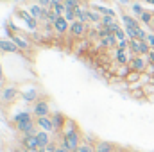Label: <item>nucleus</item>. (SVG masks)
Here are the masks:
<instances>
[{"label": "nucleus", "mask_w": 154, "mask_h": 152, "mask_svg": "<svg viewBox=\"0 0 154 152\" xmlns=\"http://www.w3.org/2000/svg\"><path fill=\"white\" fill-rule=\"evenodd\" d=\"M82 138H84V136H82V132H81L77 122L72 120V118H68V120H66V125H65V129H63V132H61V136H59V143H61L68 152H75L77 147L82 143Z\"/></svg>", "instance_id": "obj_1"}, {"label": "nucleus", "mask_w": 154, "mask_h": 152, "mask_svg": "<svg viewBox=\"0 0 154 152\" xmlns=\"http://www.w3.org/2000/svg\"><path fill=\"white\" fill-rule=\"evenodd\" d=\"M13 125L22 136H32L38 132V125L34 120V114L31 109H23L13 116Z\"/></svg>", "instance_id": "obj_2"}, {"label": "nucleus", "mask_w": 154, "mask_h": 152, "mask_svg": "<svg viewBox=\"0 0 154 152\" xmlns=\"http://www.w3.org/2000/svg\"><path fill=\"white\" fill-rule=\"evenodd\" d=\"M31 111H32V114H34V118L50 116V114H52V111H50V102H48V99L41 95L38 100L31 106Z\"/></svg>", "instance_id": "obj_3"}, {"label": "nucleus", "mask_w": 154, "mask_h": 152, "mask_svg": "<svg viewBox=\"0 0 154 152\" xmlns=\"http://www.w3.org/2000/svg\"><path fill=\"white\" fill-rule=\"evenodd\" d=\"M151 50L152 48L147 39H129V52L133 56H147Z\"/></svg>", "instance_id": "obj_4"}, {"label": "nucleus", "mask_w": 154, "mask_h": 152, "mask_svg": "<svg viewBox=\"0 0 154 152\" xmlns=\"http://www.w3.org/2000/svg\"><path fill=\"white\" fill-rule=\"evenodd\" d=\"M18 97H20V90L14 84H7V86H4L0 90V100L4 104H13Z\"/></svg>", "instance_id": "obj_5"}, {"label": "nucleus", "mask_w": 154, "mask_h": 152, "mask_svg": "<svg viewBox=\"0 0 154 152\" xmlns=\"http://www.w3.org/2000/svg\"><path fill=\"white\" fill-rule=\"evenodd\" d=\"M18 16H20V20L27 25V29H29L31 32H34V31L39 29V22L29 13V9H18Z\"/></svg>", "instance_id": "obj_6"}, {"label": "nucleus", "mask_w": 154, "mask_h": 152, "mask_svg": "<svg viewBox=\"0 0 154 152\" xmlns=\"http://www.w3.org/2000/svg\"><path fill=\"white\" fill-rule=\"evenodd\" d=\"M39 97H41V95H39V90L36 86H29L27 90H20V99H22L25 104H31V106H32Z\"/></svg>", "instance_id": "obj_7"}, {"label": "nucleus", "mask_w": 154, "mask_h": 152, "mask_svg": "<svg viewBox=\"0 0 154 152\" xmlns=\"http://www.w3.org/2000/svg\"><path fill=\"white\" fill-rule=\"evenodd\" d=\"M147 57L145 56H133L131 61H129V68L131 72H138V74H145L147 70Z\"/></svg>", "instance_id": "obj_8"}, {"label": "nucleus", "mask_w": 154, "mask_h": 152, "mask_svg": "<svg viewBox=\"0 0 154 152\" xmlns=\"http://www.w3.org/2000/svg\"><path fill=\"white\" fill-rule=\"evenodd\" d=\"M86 31H88V23H86V22H81V20H75V22L70 23V31H68V34H70L72 38L81 39L84 34H86Z\"/></svg>", "instance_id": "obj_9"}, {"label": "nucleus", "mask_w": 154, "mask_h": 152, "mask_svg": "<svg viewBox=\"0 0 154 152\" xmlns=\"http://www.w3.org/2000/svg\"><path fill=\"white\" fill-rule=\"evenodd\" d=\"M50 116H52V122H54V127H56V136H61V132H63V129L66 125L68 116H65L61 111H52Z\"/></svg>", "instance_id": "obj_10"}, {"label": "nucleus", "mask_w": 154, "mask_h": 152, "mask_svg": "<svg viewBox=\"0 0 154 152\" xmlns=\"http://www.w3.org/2000/svg\"><path fill=\"white\" fill-rule=\"evenodd\" d=\"M36 125H38V129L45 131V132H50L52 136H56V127H54L52 116H41V118H36Z\"/></svg>", "instance_id": "obj_11"}, {"label": "nucleus", "mask_w": 154, "mask_h": 152, "mask_svg": "<svg viewBox=\"0 0 154 152\" xmlns=\"http://www.w3.org/2000/svg\"><path fill=\"white\" fill-rule=\"evenodd\" d=\"M54 31H56L57 36H65V34H68V31H70V22H68L65 16H59V18L54 22Z\"/></svg>", "instance_id": "obj_12"}, {"label": "nucleus", "mask_w": 154, "mask_h": 152, "mask_svg": "<svg viewBox=\"0 0 154 152\" xmlns=\"http://www.w3.org/2000/svg\"><path fill=\"white\" fill-rule=\"evenodd\" d=\"M11 39H13V41L16 43V47H18V48L22 50V52H27V50H31V48H32L31 41L25 38V36H23L22 32H16V34H13V36H11Z\"/></svg>", "instance_id": "obj_13"}, {"label": "nucleus", "mask_w": 154, "mask_h": 152, "mask_svg": "<svg viewBox=\"0 0 154 152\" xmlns=\"http://www.w3.org/2000/svg\"><path fill=\"white\" fill-rule=\"evenodd\" d=\"M29 13H31V14H32V16L38 20L39 23H43V22L47 20V9H45V7H41L38 2L29 5Z\"/></svg>", "instance_id": "obj_14"}, {"label": "nucleus", "mask_w": 154, "mask_h": 152, "mask_svg": "<svg viewBox=\"0 0 154 152\" xmlns=\"http://www.w3.org/2000/svg\"><path fill=\"white\" fill-rule=\"evenodd\" d=\"M22 147L25 150H39L41 149L36 134H32V136H22Z\"/></svg>", "instance_id": "obj_15"}, {"label": "nucleus", "mask_w": 154, "mask_h": 152, "mask_svg": "<svg viewBox=\"0 0 154 152\" xmlns=\"http://www.w3.org/2000/svg\"><path fill=\"white\" fill-rule=\"evenodd\" d=\"M0 50L5 54H22V50L16 47L13 39H0Z\"/></svg>", "instance_id": "obj_16"}, {"label": "nucleus", "mask_w": 154, "mask_h": 152, "mask_svg": "<svg viewBox=\"0 0 154 152\" xmlns=\"http://www.w3.org/2000/svg\"><path fill=\"white\" fill-rule=\"evenodd\" d=\"M131 57H133V54H131L129 50H116V48H115L113 61H115L116 65H129Z\"/></svg>", "instance_id": "obj_17"}, {"label": "nucleus", "mask_w": 154, "mask_h": 152, "mask_svg": "<svg viewBox=\"0 0 154 152\" xmlns=\"http://www.w3.org/2000/svg\"><path fill=\"white\" fill-rule=\"evenodd\" d=\"M36 138H38L39 147H41V149H47V147L50 145V141L54 140V136H52L50 132H45V131H41V129H38V132H36Z\"/></svg>", "instance_id": "obj_18"}, {"label": "nucleus", "mask_w": 154, "mask_h": 152, "mask_svg": "<svg viewBox=\"0 0 154 152\" xmlns=\"http://www.w3.org/2000/svg\"><path fill=\"white\" fill-rule=\"evenodd\" d=\"M95 152H116V147L111 141L97 140V141H95Z\"/></svg>", "instance_id": "obj_19"}, {"label": "nucleus", "mask_w": 154, "mask_h": 152, "mask_svg": "<svg viewBox=\"0 0 154 152\" xmlns=\"http://www.w3.org/2000/svg\"><path fill=\"white\" fill-rule=\"evenodd\" d=\"M75 152H95V141H91L90 136H84L82 138V143L77 147Z\"/></svg>", "instance_id": "obj_20"}, {"label": "nucleus", "mask_w": 154, "mask_h": 152, "mask_svg": "<svg viewBox=\"0 0 154 152\" xmlns=\"http://www.w3.org/2000/svg\"><path fill=\"white\" fill-rule=\"evenodd\" d=\"M116 45H118V39L115 38V34H109V36H106L99 41L100 48H116Z\"/></svg>", "instance_id": "obj_21"}, {"label": "nucleus", "mask_w": 154, "mask_h": 152, "mask_svg": "<svg viewBox=\"0 0 154 152\" xmlns=\"http://www.w3.org/2000/svg\"><path fill=\"white\" fill-rule=\"evenodd\" d=\"M122 22L124 27H140V20L134 18L133 14H122Z\"/></svg>", "instance_id": "obj_22"}, {"label": "nucleus", "mask_w": 154, "mask_h": 152, "mask_svg": "<svg viewBox=\"0 0 154 152\" xmlns=\"http://www.w3.org/2000/svg\"><path fill=\"white\" fill-rule=\"evenodd\" d=\"M129 9H131V14H133L134 18H140V16L145 13L143 5H142V4H138V2H133V4L129 5Z\"/></svg>", "instance_id": "obj_23"}, {"label": "nucleus", "mask_w": 154, "mask_h": 152, "mask_svg": "<svg viewBox=\"0 0 154 152\" xmlns=\"http://www.w3.org/2000/svg\"><path fill=\"white\" fill-rule=\"evenodd\" d=\"M129 72H131L129 65H118V66H116V74L115 75L118 77V79H122V81H125V77L129 75Z\"/></svg>", "instance_id": "obj_24"}, {"label": "nucleus", "mask_w": 154, "mask_h": 152, "mask_svg": "<svg viewBox=\"0 0 154 152\" xmlns=\"http://www.w3.org/2000/svg\"><path fill=\"white\" fill-rule=\"evenodd\" d=\"M140 23H143V25H147V27H152V20H154V14L151 13V11H145L140 18Z\"/></svg>", "instance_id": "obj_25"}, {"label": "nucleus", "mask_w": 154, "mask_h": 152, "mask_svg": "<svg viewBox=\"0 0 154 152\" xmlns=\"http://www.w3.org/2000/svg\"><path fill=\"white\" fill-rule=\"evenodd\" d=\"M142 79V74H138V72H129V75L125 77V84H134V82H138Z\"/></svg>", "instance_id": "obj_26"}, {"label": "nucleus", "mask_w": 154, "mask_h": 152, "mask_svg": "<svg viewBox=\"0 0 154 152\" xmlns=\"http://www.w3.org/2000/svg\"><path fill=\"white\" fill-rule=\"evenodd\" d=\"M115 38L118 39V41H122V39H129L127 38V34H125V29L124 27H118L115 31Z\"/></svg>", "instance_id": "obj_27"}, {"label": "nucleus", "mask_w": 154, "mask_h": 152, "mask_svg": "<svg viewBox=\"0 0 154 152\" xmlns=\"http://www.w3.org/2000/svg\"><path fill=\"white\" fill-rule=\"evenodd\" d=\"M52 9L56 11L57 16H65V13H66V5H65V4H57V5H54Z\"/></svg>", "instance_id": "obj_28"}, {"label": "nucleus", "mask_w": 154, "mask_h": 152, "mask_svg": "<svg viewBox=\"0 0 154 152\" xmlns=\"http://www.w3.org/2000/svg\"><path fill=\"white\" fill-rule=\"evenodd\" d=\"M57 18H59V16L56 14V11H54V9H47V20H45V22H50V23H54Z\"/></svg>", "instance_id": "obj_29"}, {"label": "nucleus", "mask_w": 154, "mask_h": 152, "mask_svg": "<svg viewBox=\"0 0 154 152\" xmlns=\"http://www.w3.org/2000/svg\"><path fill=\"white\" fill-rule=\"evenodd\" d=\"M65 18H66V20H68L70 23H72V22H75V20H77V16H75V9H68V7H66Z\"/></svg>", "instance_id": "obj_30"}, {"label": "nucleus", "mask_w": 154, "mask_h": 152, "mask_svg": "<svg viewBox=\"0 0 154 152\" xmlns=\"http://www.w3.org/2000/svg\"><path fill=\"white\" fill-rule=\"evenodd\" d=\"M65 5H66L68 9H75L79 5H82V2H81V0H65Z\"/></svg>", "instance_id": "obj_31"}, {"label": "nucleus", "mask_w": 154, "mask_h": 152, "mask_svg": "<svg viewBox=\"0 0 154 152\" xmlns=\"http://www.w3.org/2000/svg\"><path fill=\"white\" fill-rule=\"evenodd\" d=\"M113 22H116V18H111V16H102V22H100V27H108V25H111Z\"/></svg>", "instance_id": "obj_32"}, {"label": "nucleus", "mask_w": 154, "mask_h": 152, "mask_svg": "<svg viewBox=\"0 0 154 152\" xmlns=\"http://www.w3.org/2000/svg\"><path fill=\"white\" fill-rule=\"evenodd\" d=\"M116 50H129V39H122V41H118Z\"/></svg>", "instance_id": "obj_33"}, {"label": "nucleus", "mask_w": 154, "mask_h": 152, "mask_svg": "<svg viewBox=\"0 0 154 152\" xmlns=\"http://www.w3.org/2000/svg\"><path fill=\"white\" fill-rule=\"evenodd\" d=\"M131 95H133L134 99H145V93H143V90H133V91H131Z\"/></svg>", "instance_id": "obj_34"}, {"label": "nucleus", "mask_w": 154, "mask_h": 152, "mask_svg": "<svg viewBox=\"0 0 154 152\" xmlns=\"http://www.w3.org/2000/svg\"><path fill=\"white\" fill-rule=\"evenodd\" d=\"M38 4L45 9H52V0H38Z\"/></svg>", "instance_id": "obj_35"}, {"label": "nucleus", "mask_w": 154, "mask_h": 152, "mask_svg": "<svg viewBox=\"0 0 154 152\" xmlns=\"http://www.w3.org/2000/svg\"><path fill=\"white\" fill-rule=\"evenodd\" d=\"M147 43L151 45V48H154V32H149V36H147Z\"/></svg>", "instance_id": "obj_36"}, {"label": "nucleus", "mask_w": 154, "mask_h": 152, "mask_svg": "<svg viewBox=\"0 0 154 152\" xmlns=\"http://www.w3.org/2000/svg\"><path fill=\"white\" fill-rule=\"evenodd\" d=\"M145 57H147V63H151V65H154V50H151V52H149V54H147Z\"/></svg>", "instance_id": "obj_37"}, {"label": "nucleus", "mask_w": 154, "mask_h": 152, "mask_svg": "<svg viewBox=\"0 0 154 152\" xmlns=\"http://www.w3.org/2000/svg\"><path fill=\"white\" fill-rule=\"evenodd\" d=\"M4 68H2V63H0V84H2V82H4Z\"/></svg>", "instance_id": "obj_38"}, {"label": "nucleus", "mask_w": 154, "mask_h": 152, "mask_svg": "<svg viewBox=\"0 0 154 152\" xmlns=\"http://www.w3.org/2000/svg\"><path fill=\"white\" fill-rule=\"evenodd\" d=\"M57 4H65V0H52V7L57 5Z\"/></svg>", "instance_id": "obj_39"}, {"label": "nucleus", "mask_w": 154, "mask_h": 152, "mask_svg": "<svg viewBox=\"0 0 154 152\" xmlns=\"http://www.w3.org/2000/svg\"><path fill=\"white\" fill-rule=\"evenodd\" d=\"M56 152H68V150H66V149H65V147L59 143V147H57V150H56Z\"/></svg>", "instance_id": "obj_40"}, {"label": "nucleus", "mask_w": 154, "mask_h": 152, "mask_svg": "<svg viewBox=\"0 0 154 152\" xmlns=\"http://www.w3.org/2000/svg\"><path fill=\"white\" fill-rule=\"evenodd\" d=\"M145 4H149V5H152L154 7V0H145Z\"/></svg>", "instance_id": "obj_41"}, {"label": "nucleus", "mask_w": 154, "mask_h": 152, "mask_svg": "<svg viewBox=\"0 0 154 152\" xmlns=\"http://www.w3.org/2000/svg\"><path fill=\"white\" fill-rule=\"evenodd\" d=\"M120 2H122V4H129V5L133 4V2H129V0H120Z\"/></svg>", "instance_id": "obj_42"}, {"label": "nucleus", "mask_w": 154, "mask_h": 152, "mask_svg": "<svg viewBox=\"0 0 154 152\" xmlns=\"http://www.w3.org/2000/svg\"><path fill=\"white\" fill-rule=\"evenodd\" d=\"M38 152H47V149H39V150Z\"/></svg>", "instance_id": "obj_43"}, {"label": "nucleus", "mask_w": 154, "mask_h": 152, "mask_svg": "<svg viewBox=\"0 0 154 152\" xmlns=\"http://www.w3.org/2000/svg\"><path fill=\"white\" fill-rule=\"evenodd\" d=\"M152 29H154V20H152Z\"/></svg>", "instance_id": "obj_44"}, {"label": "nucleus", "mask_w": 154, "mask_h": 152, "mask_svg": "<svg viewBox=\"0 0 154 152\" xmlns=\"http://www.w3.org/2000/svg\"><path fill=\"white\" fill-rule=\"evenodd\" d=\"M0 54H2V50H0Z\"/></svg>", "instance_id": "obj_45"}, {"label": "nucleus", "mask_w": 154, "mask_h": 152, "mask_svg": "<svg viewBox=\"0 0 154 152\" xmlns=\"http://www.w3.org/2000/svg\"><path fill=\"white\" fill-rule=\"evenodd\" d=\"M152 50H154V48H152Z\"/></svg>", "instance_id": "obj_46"}]
</instances>
